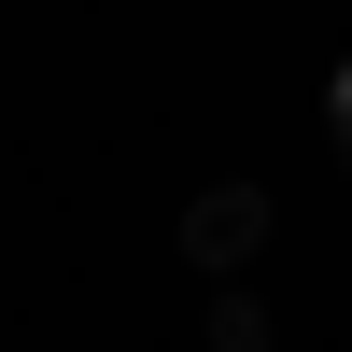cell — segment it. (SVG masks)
<instances>
[{
  "mask_svg": "<svg viewBox=\"0 0 352 352\" xmlns=\"http://www.w3.org/2000/svg\"><path fill=\"white\" fill-rule=\"evenodd\" d=\"M184 254H197V268H254V254H268V197H254V184H212L184 212Z\"/></svg>",
  "mask_w": 352,
  "mask_h": 352,
  "instance_id": "6da1fadb",
  "label": "cell"
},
{
  "mask_svg": "<svg viewBox=\"0 0 352 352\" xmlns=\"http://www.w3.org/2000/svg\"><path fill=\"white\" fill-rule=\"evenodd\" d=\"M212 352H268V296L226 282V296H212Z\"/></svg>",
  "mask_w": 352,
  "mask_h": 352,
  "instance_id": "7a4b0ae2",
  "label": "cell"
},
{
  "mask_svg": "<svg viewBox=\"0 0 352 352\" xmlns=\"http://www.w3.org/2000/svg\"><path fill=\"white\" fill-rule=\"evenodd\" d=\"M324 113H338V155H352V71H338V99H324Z\"/></svg>",
  "mask_w": 352,
  "mask_h": 352,
  "instance_id": "3957f363",
  "label": "cell"
}]
</instances>
